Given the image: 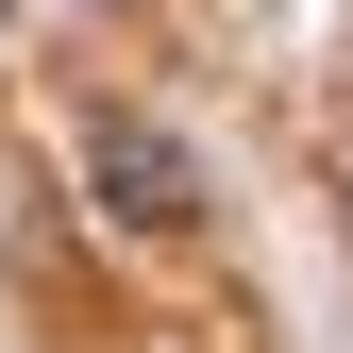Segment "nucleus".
Instances as JSON below:
<instances>
[{"label": "nucleus", "mask_w": 353, "mask_h": 353, "mask_svg": "<svg viewBox=\"0 0 353 353\" xmlns=\"http://www.w3.org/2000/svg\"><path fill=\"white\" fill-rule=\"evenodd\" d=\"M68 168H84V185H101V219H118V236H185V219H202V152L185 135H168V118H84V135H68Z\"/></svg>", "instance_id": "nucleus-1"}]
</instances>
